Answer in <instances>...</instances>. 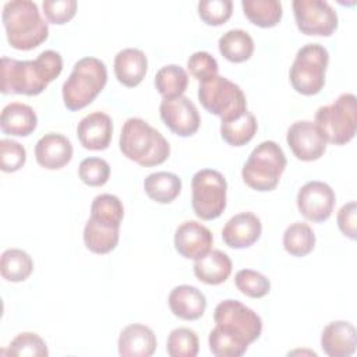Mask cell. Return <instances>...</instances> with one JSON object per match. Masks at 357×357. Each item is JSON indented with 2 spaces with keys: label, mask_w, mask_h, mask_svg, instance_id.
<instances>
[{
  "label": "cell",
  "mask_w": 357,
  "mask_h": 357,
  "mask_svg": "<svg viewBox=\"0 0 357 357\" xmlns=\"http://www.w3.org/2000/svg\"><path fill=\"white\" fill-rule=\"evenodd\" d=\"M63 70V59L54 50L42 52L35 60L1 57V92L39 95Z\"/></svg>",
  "instance_id": "6da1fadb"
},
{
  "label": "cell",
  "mask_w": 357,
  "mask_h": 357,
  "mask_svg": "<svg viewBox=\"0 0 357 357\" xmlns=\"http://www.w3.org/2000/svg\"><path fill=\"white\" fill-rule=\"evenodd\" d=\"M1 20L8 43L18 50L38 47L49 36L47 22L42 18L36 3L11 0L3 6Z\"/></svg>",
  "instance_id": "7a4b0ae2"
},
{
  "label": "cell",
  "mask_w": 357,
  "mask_h": 357,
  "mask_svg": "<svg viewBox=\"0 0 357 357\" xmlns=\"http://www.w3.org/2000/svg\"><path fill=\"white\" fill-rule=\"evenodd\" d=\"M119 145L127 159L144 167L163 163L170 153L167 139L156 128L138 117L126 120Z\"/></svg>",
  "instance_id": "3957f363"
},
{
  "label": "cell",
  "mask_w": 357,
  "mask_h": 357,
  "mask_svg": "<svg viewBox=\"0 0 357 357\" xmlns=\"http://www.w3.org/2000/svg\"><path fill=\"white\" fill-rule=\"evenodd\" d=\"M107 70L96 57H82L74 64L70 77L63 84V100L68 110H79L88 106L105 88Z\"/></svg>",
  "instance_id": "277c9868"
},
{
  "label": "cell",
  "mask_w": 357,
  "mask_h": 357,
  "mask_svg": "<svg viewBox=\"0 0 357 357\" xmlns=\"http://www.w3.org/2000/svg\"><path fill=\"white\" fill-rule=\"evenodd\" d=\"M283 149L275 141H264L250 153L243 166L244 183L257 191H272L286 167Z\"/></svg>",
  "instance_id": "5b68a950"
},
{
  "label": "cell",
  "mask_w": 357,
  "mask_h": 357,
  "mask_svg": "<svg viewBox=\"0 0 357 357\" xmlns=\"http://www.w3.org/2000/svg\"><path fill=\"white\" fill-rule=\"evenodd\" d=\"M326 142L344 145L350 142L357 130V107L353 93H342L331 105L321 106L315 113V121Z\"/></svg>",
  "instance_id": "8992f818"
},
{
  "label": "cell",
  "mask_w": 357,
  "mask_h": 357,
  "mask_svg": "<svg viewBox=\"0 0 357 357\" xmlns=\"http://www.w3.org/2000/svg\"><path fill=\"white\" fill-rule=\"evenodd\" d=\"M198 99L204 109L219 116L222 123L236 120L247 112V100L241 88L220 75L199 82Z\"/></svg>",
  "instance_id": "52a82bcc"
},
{
  "label": "cell",
  "mask_w": 357,
  "mask_h": 357,
  "mask_svg": "<svg viewBox=\"0 0 357 357\" xmlns=\"http://www.w3.org/2000/svg\"><path fill=\"white\" fill-rule=\"evenodd\" d=\"M329 53L319 43H308L298 49L289 71L291 86L301 95H317L325 85Z\"/></svg>",
  "instance_id": "ba28073f"
},
{
  "label": "cell",
  "mask_w": 357,
  "mask_h": 357,
  "mask_svg": "<svg viewBox=\"0 0 357 357\" xmlns=\"http://www.w3.org/2000/svg\"><path fill=\"white\" fill-rule=\"evenodd\" d=\"M216 328L241 343L243 346L255 342L262 332L261 317L238 300H223L220 301L213 312Z\"/></svg>",
  "instance_id": "9c48e42d"
},
{
  "label": "cell",
  "mask_w": 357,
  "mask_h": 357,
  "mask_svg": "<svg viewBox=\"0 0 357 357\" xmlns=\"http://www.w3.org/2000/svg\"><path fill=\"white\" fill-rule=\"evenodd\" d=\"M191 205L195 215L204 220H212L226 208L227 183L222 173L213 169L198 170L191 180Z\"/></svg>",
  "instance_id": "30bf717a"
},
{
  "label": "cell",
  "mask_w": 357,
  "mask_h": 357,
  "mask_svg": "<svg viewBox=\"0 0 357 357\" xmlns=\"http://www.w3.org/2000/svg\"><path fill=\"white\" fill-rule=\"evenodd\" d=\"M293 11L297 28L305 35L329 36L337 28V14L328 1L294 0Z\"/></svg>",
  "instance_id": "8fae6325"
},
{
  "label": "cell",
  "mask_w": 357,
  "mask_h": 357,
  "mask_svg": "<svg viewBox=\"0 0 357 357\" xmlns=\"http://www.w3.org/2000/svg\"><path fill=\"white\" fill-rule=\"evenodd\" d=\"M335 202L333 190L324 181H308L297 192V208L311 222L318 223L326 220L333 212Z\"/></svg>",
  "instance_id": "7c38bea8"
},
{
  "label": "cell",
  "mask_w": 357,
  "mask_h": 357,
  "mask_svg": "<svg viewBox=\"0 0 357 357\" xmlns=\"http://www.w3.org/2000/svg\"><path fill=\"white\" fill-rule=\"evenodd\" d=\"M286 141L294 156L304 162L319 159L328 144L318 126L308 120L293 123L287 130Z\"/></svg>",
  "instance_id": "4fadbf2b"
},
{
  "label": "cell",
  "mask_w": 357,
  "mask_h": 357,
  "mask_svg": "<svg viewBox=\"0 0 357 357\" xmlns=\"http://www.w3.org/2000/svg\"><path fill=\"white\" fill-rule=\"evenodd\" d=\"M159 112L166 127L180 137H190L199 128V113L195 105L184 95L163 99Z\"/></svg>",
  "instance_id": "5bb4252c"
},
{
  "label": "cell",
  "mask_w": 357,
  "mask_h": 357,
  "mask_svg": "<svg viewBox=\"0 0 357 357\" xmlns=\"http://www.w3.org/2000/svg\"><path fill=\"white\" fill-rule=\"evenodd\" d=\"M212 243L213 236L211 230L195 220L181 223L174 233V247L177 252L188 259H198L208 254L212 248Z\"/></svg>",
  "instance_id": "9a60e30c"
},
{
  "label": "cell",
  "mask_w": 357,
  "mask_h": 357,
  "mask_svg": "<svg viewBox=\"0 0 357 357\" xmlns=\"http://www.w3.org/2000/svg\"><path fill=\"white\" fill-rule=\"evenodd\" d=\"M113 134V123L109 114L93 112L86 114L77 126L81 145L91 151H103L109 146Z\"/></svg>",
  "instance_id": "2e32d148"
},
{
  "label": "cell",
  "mask_w": 357,
  "mask_h": 357,
  "mask_svg": "<svg viewBox=\"0 0 357 357\" xmlns=\"http://www.w3.org/2000/svg\"><path fill=\"white\" fill-rule=\"evenodd\" d=\"M261 231L262 225L259 218L251 212H241L226 222L222 230V238L231 248H247L261 237Z\"/></svg>",
  "instance_id": "e0dca14e"
},
{
  "label": "cell",
  "mask_w": 357,
  "mask_h": 357,
  "mask_svg": "<svg viewBox=\"0 0 357 357\" xmlns=\"http://www.w3.org/2000/svg\"><path fill=\"white\" fill-rule=\"evenodd\" d=\"M357 332L347 321H333L321 333V347L329 357H350L356 351Z\"/></svg>",
  "instance_id": "ac0fdd59"
},
{
  "label": "cell",
  "mask_w": 357,
  "mask_h": 357,
  "mask_svg": "<svg viewBox=\"0 0 357 357\" xmlns=\"http://www.w3.org/2000/svg\"><path fill=\"white\" fill-rule=\"evenodd\" d=\"M36 162L49 170L64 167L73 158L71 141L63 134H45L35 145Z\"/></svg>",
  "instance_id": "d6986e66"
},
{
  "label": "cell",
  "mask_w": 357,
  "mask_h": 357,
  "mask_svg": "<svg viewBox=\"0 0 357 357\" xmlns=\"http://www.w3.org/2000/svg\"><path fill=\"white\" fill-rule=\"evenodd\" d=\"M156 350L153 331L142 324L126 326L119 336V354L123 357H149Z\"/></svg>",
  "instance_id": "ffe728a7"
},
{
  "label": "cell",
  "mask_w": 357,
  "mask_h": 357,
  "mask_svg": "<svg viewBox=\"0 0 357 357\" xmlns=\"http://www.w3.org/2000/svg\"><path fill=\"white\" fill-rule=\"evenodd\" d=\"M169 307L176 317L184 321H195L204 315L206 298L195 286L180 284L170 291Z\"/></svg>",
  "instance_id": "44dd1931"
},
{
  "label": "cell",
  "mask_w": 357,
  "mask_h": 357,
  "mask_svg": "<svg viewBox=\"0 0 357 357\" xmlns=\"http://www.w3.org/2000/svg\"><path fill=\"white\" fill-rule=\"evenodd\" d=\"M146 68V56L139 49L127 47L120 50L114 57V74L124 86H137L144 79Z\"/></svg>",
  "instance_id": "7402d4cb"
},
{
  "label": "cell",
  "mask_w": 357,
  "mask_h": 357,
  "mask_svg": "<svg viewBox=\"0 0 357 357\" xmlns=\"http://www.w3.org/2000/svg\"><path fill=\"white\" fill-rule=\"evenodd\" d=\"M38 117L33 109L21 102H11L1 110L0 127L4 134L26 137L36 128Z\"/></svg>",
  "instance_id": "603a6c76"
},
{
  "label": "cell",
  "mask_w": 357,
  "mask_h": 357,
  "mask_svg": "<svg viewBox=\"0 0 357 357\" xmlns=\"http://www.w3.org/2000/svg\"><path fill=\"white\" fill-rule=\"evenodd\" d=\"M231 259L220 250H211L204 257L195 259L194 275L206 284H220L231 273Z\"/></svg>",
  "instance_id": "cb8c5ba5"
},
{
  "label": "cell",
  "mask_w": 357,
  "mask_h": 357,
  "mask_svg": "<svg viewBox=\"0 0 357 357\" xmlns=\"http://www.w3.org/2000/svg\"><path fill=\"white\" fill-rule=\"evenodd\" d=\"M120 227L109 226L100 222L88 219L84 227V243L86 248L95 254H107L113 251L119 243Z\"/></svg>",
  "instance_id": "d4e9b609"
},
{
  "label": "cell",
  "mask_w": 357,
  "mask_h": 357,
  "mask_svg": "<svg viewBox=\"0 0 357 357\" xmlns=\"http://www.w3.org/2000/svg\"><path fill=\"white\" fill-rule=\"evenodd\" d=\"M144 190L148 197L159 204L174 201L181 191V178L170 172H156L146 176Z\"/></svg>",
  "instance_id": "484cf974"
},
{
  "label": "cell",
  "mask_w": 357,
  "mask_h": 357,
  "mask_svg": "<svg viewBox=\"0 0 357 357\" xmlns=\"http://www.w3.org/2000/svg\"><path fill=\"white\" fill-rule=\"evenodd\" d=\"M220 54L231 63H243L252 56L254 40L247 31L230 29L219 38Z\"/></svg>",
  "instance_id": "4316f807"
},
{
  "label": "cell",
  "mask_w": 357,
  "mask_h": 357,
  "mask_svg": "<svg viewBox=\"0 0 357 357\" xmlns=\"http://www.w3.org/2000/svg\"><path fill=\"white\" fill-rule=\"evenodd\" d=\"M244 15L261 28L275 26L283 15L282 3L278 0H243Z\"/></svg>",
  "instance_id": "83f0119b"
},
{
  "label": "cell",
  "mask_w": 357,
  "mask_h": 357,
  "mask_svg": "<svg viewBox=\"0 0 357 357\" xmlns=\"http://www.w3.org/2000/svg\"><path fill=\"white\" fill-rule=\"evenodd\" d=\"M188 85L187 71L177 66L169 64L162 67L155 75V86L163 99H173L181 96Z\"/></svg>",
  "instance_id": "f1b7e54d"
},
{
  "label": "cell",
  "mask_w": 357,
  "mask_h": 357,
  "mask_svg": "<svg viewBox=\"0 0 357 357\" xmlns=\"http://www.w3.org/2000/svg\"><path fill=\"white\" fill-rule=\"evenodd\" d=\"M33 271V261L20 248H8L1 254L0 272L8 282H24Z\"/></svg>",
  "instance_id": "f546056e"
},
{
  "label": "cell",
  "mask_w": 357,
  "mask_h": 357,
  "mask_svg": "<svg viewBox=\"0 0 357 357\" xmlns=\"http://www.w3.org/2000/svg\"><path fill=\"white\" fill-rule=\"evenodd\" d=\"M257 128H258L257 119L254 117L252 113L247 110L241 117L231 121L222 123L220 135L229 145L243 146L254 138Z\"/></svg>",
  "instance_id": "4dcf8cb0"
},
{
  "label": "cell",
  "mask_w": 357,
  "mask_h": 357,
  "mask_svg": "<svg viewBox=\"0 0 357 357\" xmlns=\"http://www.w3.org/2000/svg\"><path fill=\"white\" fill-rule=\"evenodd\" d=\"M283 247L294 257H305L315 247V234L310 225L296 222L283 233Z\"/></svg>",
  "instance_id": "1f68e13d"
},
{
  "label": "cell",
  "mask_w": 357,
  "mask_h": 357,
  "mask_svg": "<svg viewBox=\"0 0 357 357\" xmlns=\"http://www.w3.org/2000/svg\"><path fill=\"white\" fill-rule=\"evenodd\" d=\"M124 216L121 201L112 194H100L93 198L91 205V218L96 222L120 227Z\"/></svg>",
  "instance_id": "d6a6232c"
},
{
  "label": "cell",
  "mask_w": 357,
  "mask_h": 357,
  "mask_svg": "<svg viewBox=\"0 0 357 357\" xmlns=\"http://www.w3.org/2000/svg\"><path fill=\"white\" fill-rule=\"evenodd\" d=\"M166 350L170 357H195L199 350L198 336L190 328H176L167 336Z\"/></svg>",
  "instance_id": "836d02e7"
},
{
  "label": "cell",
  "mask_w": 357,
  "mask_h": 357,
  "mask_svg": "<svg viewBox=\"0 0 357 357\" xmlns=\"http://www.w3.org/2000/svg\"><path fill=\"white\" fill-rule=\"evenodd\" d=\"M8 354L14 357H47L49 351L45 340L39 335L24 332L11 340Z\"/></svg>",
  "instance_id": "e575fe53"
},
{
  "label": "cell",
  "mask_w": 357,
  "mask_h": 357,
  "mask_svg": "<svg viewBox=\"0 0 357 357\" xmlns=\"http://www.w3.org/2000/svg\"><path fill=\"white\" fill-rule=\"evenodd\" d=\"M234 283L237 289L251 297V298H261L266 296L271 290V282L266 276H264L261 272L252 271V269H241L236 273Z\"/></svg>",
  "instance_id": "d590c367"
},
{
  "label": "cell",
  "mask_w": 357,
  "mask_h": 357,
  "mask_svg": "<svg viewBox=\"0 0 357 357\" xmlns=\"http://www.w3.org/2000/svg\"><path fill=\"white\" fill-rule=\"evenodd\" d=\"M78 176L89 187H100L106 184L110 176V166L102 158H85L78 167Z\"/></svg>",
  "instance_id": "8d00e7d4"
},
{
  "label": "cell",
  "mask_w": 357,
  "mask_h": 357,
  "mask_svg": "<svg viewBox=\"0 0 357 357\" xmlns=\"http://www.w3.org/2000/svg\"><path fill=\"white\" fill-rule=\"evenodd\" d=\"M233 13V3L230 0H204L198 3V14L208 25L225 24Z\"/></svg>",
  "instance_id": "74e56055"
},
{
  "label": "cell",
  "mask_w": 357,
  "mask_h": 357,
  "mask_svg": "<svg viewBox=\"0 0 357 357\" xmlns=\"http://www.w3.org/2000/svg\"><path fill=\"white\" fill-rule=\"evenodd\" d=\"M26 160L25 148L13 139L3 138L0 141V167L6 173L20 170Z\"/></svg>",
  "instance_id": "f35d334b"
},
{
  "label": "cell",
  "mask_w": 357,
  "mask_h": 357,
  "mask_svg": "<svg viewBox=\"0 0 357 357\" xmlns=\"http://www.w3.org/2000/svg\"><path fill=\"white\" fill-rule=\"evenodd\" d=\"M209 349L216 357H240L247 351V346L236 342L230 336L222 333L216 326L209 333Z\"/></svg>",
  "instance_id": "ab89813d"
},
{
  "label": "cell",
  "mask_w": 357,
  "mask_h": 357,
  "mask_svg": "<svg viewBox=\"0 0 357 357\" xmlns=\"http://www.w3.org/2000/svg\"><path fill=\"white\" fill-rule=\"evenodd\" d=\"M190 74L199 82L218 75L219 66L216 59L208 52H195L187 60Z\"/></svg>",
  "instance_id": "60d3db41"
},
{
  "label": "cell",
  "mask_w": 357,
  "mask_h": 357,
  "mask_svg": "<svg viewBox=\"0 0 357 357\" xmlns=\"http://www.w3.org/2000/svg\"><path fill=\"white\" fill-rule=\"evenodd\" d=\"M42 8L49 22L61 25L68 22L75 15L77 1L75 0H45L42 3Z\"/></svg>",
  "instance_id": "b9f144b4"
},
{
  "label": "cell",
  "mask_w": 357,
  "mask_h": 357,
  "mask_svg": "<svg viewBox=\"0 0 357 357\" xmlns=\"http://www.w3.org/2000/svg\"><path fill=\"white\" fill-rule=\"evenodd\" d=\"M337 226L340 231L351 240L357 237V204L350 201L337 212Z\"/></svg>",
  "instance_id": "7bdbcfd3"
}]
</instances>
